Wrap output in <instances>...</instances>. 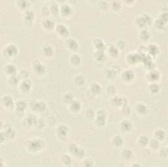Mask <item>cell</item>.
I'll return each instance as SVG.
<instances>
[{"label":"cell","instance_id":"obj_1","mask_svg":"<svg viewBox=\"0 0 168 167\" xmlns=\"http://www.w3.org/2000/svg\"><path fill=\"white\" fill-rule=\"evenodd\" d=\"M45 143L43 140L40 138H33L28 141L27 144V148L28 150L32 152H37L40 151L45 147Z\"/></svg>","mask_w":168,"mask_h":167},{"label":"cell","instance_id":"obj_2","mask_svg":"<svg viewBox=\"0 0 168 167\" xmlns=\"http://www.w3.org/2000/svg\"><path fill=\"white\" fill-rule=\"evenodd\" d=\"M68 151L70 153L74 155L77 157L81 158L85 155V151L81 147L78 146V145L75 143H72L68 146Z\"/></svg>","mask_w":168,"mask_h":167},{"label":"cell","instance_id":"obj_3","mask_svg":"<svg viewBox=\"0 0 168 167\" xmlns=\"http://www.w3.org/2000/svg\"><path fill=\"white\" fill-rule=\"evenodd\" d=\"M30 108L34 111L37 112H42L45 110L47 105L45 102L43 101H37V100H32L30 102Z\"/></svg>","mask_w":168,"mask_h":167},{"label":"cell","instance_id":"obj_4","mask_svg":"<svg viewBox=\"0 0 168 167\" xmlns=\"http://www.w3.org/2000/svg\"><path fill=\"white\" fill-rule=\"evenodd\" d=\"M152 23V18L149 15H143L136 19V24L139 28H144L147 25H150Z\"/></svg>","mask_w":168,"mask_h":167},{"label":"cell","instance_id":"obj_5","mask_svg":"<svg viewBox=\"0 0 168 167\" xmlns=\"http://www.w3.org/2000/svg\"><path fill=\"white\" fill-rule=\"evenodd\" d=\"M95 123L99 127H103L107 121V113L103 109H100L97 112L95 115Z\"/></svg>","mask_w":168,"mask_h":167},{"label":"cell","instance_id":"obj_6","mask_svg":"<svg viewBox=\"0 0 168 167\" xmlns=\"http://www.w3.org/2000/svg\"><path fill=\"white\" fill-rule=\"evenodd\" d=\"M18 48L17 45L14 44H9L5 47L4 49V52H5V55L8 57H14L18 53Z\"/></svg>","mask_w":168,"mask_h":167},{"label":"cell","instance_id":"obj_7","mask_svg":"<svg viewBox=\"0 0 168 167\" xmlns=\"http://www.w3.org/2000/svg\"><path fill=\"white\" fill-rule=\"evenodd\" d=\"M33 68H34L35 72L38 75H43L45 73L46 69L45 66L41 62L38 60H36L33 62Z\"/></svg>","mask_w":168,"mask_h":167},{"label":"cell","instance_id":"obj_8","mask_svg":"<svg viewBox=\"0 0 168 167\" xmlns=\"http://www.w3.org/2000/svg\"><path fill=\"white\" fill-rule=\"evenodd\" d=\"M56 31L61 37H66L69 36V30L66 25L63 24H59L56 26Z\"/></svg>","mask_w":168,"mask_h":167},{"label":"cell","instance_id":"obj_9","mask_svg":"<svg viewBox=\"0 0 168 167\" xmlns=\"http://www.w3.org/2000/svg\"><path fill=\"white\" fill-rule=\"evenodd\" d=\"M28 104L24 100H19L15 104V109H16L17 113H24L25 109L27 108Z\"/></svg>","mask_w":168,"mask_h":167},{"label":"cell","instance_id":"obj_10","mask_svg":"<svg viewBox=\"0 0 168 167\" xmlns=\"http://www.w3.org/2000/svg\"><path fill=\"white\" fill-rule=\"evenodd\" d=\"M133 125L132 122L129 119H124L120 123V127L121 131L126 133V132H129L132 130Z\"/></svg>","mask_w":168,"mask_h":167},{"label":"cell","instance_id":"obj_11","mask_svg":"<svg viewBox=\"0 0 168 167\" xmlns=\"http://www.w3.org/2000/svg\"><path fill=\"white\" fill-rule=\"evenodd\" d=\"M31 88H32V82L28 79L23 80L20 84V89L24 93H29Z\"/></svg>","mask_w":168,"mask_h":167},{"label":"cell","instance_id":"obj_12","mask_svg":"<svg viewBox=\"0 0 168 167\" xmlns=\"http://www.w3.org/2000/svg\"><path fill=\"white\" fill-rule=\"evenodd\" d=\"M68 127L66 125H59L57 129V135L60 138H66L67 137L68 134Z\"/></svg>","mask_w":168,"mask_h":167},{"label":"cell","instance_id":"obj_13","mask_svg":"<svg viewBox=\"0 0 168 167\" xmlns=\"http://www.w3.org/2000/svg\"><path fill=\"white\" fill-rule=\"evenodd\" d=\"M37 118L34 114H29L27 117H26L23 121V124L26 126L31 127L32 125H36Z\"/></svg>","mask_w":168,"mask_h":167},{"label":"cell","instance_id":"obj_14","mask_svg":"<svg viewBox=\"0 0 168 167\" xmlns=\"http://www.w3.org/2000/svg\"><path fill=\"white\" fill-rule=\"evenodd\" d=\"M121 78H122V80L126 82H130L134 80L135 73L131 70H125L121 74Z\"/></svg>","mask_w":168,"mask_h":167},{"label":"cell","instance_id":"obj_15","mask_svg":"<svg viewBox=\"0 0 168 167\" xmlns=\"http://www.w3.org/2000/svg\"><path fill=\"white\" fill-rule=\"evenodd\" d=\"M4 70L5 73L7 75H9L10 76H15V75H17V67L13 64H7L4 68Z\"/></svg>","mask_w":168,"mask_h":167},{"label":"cell","instance_id":"obj_16","mask_svg":"<svg viewBox=\"0 0 168 167\" xmlns=\"http://www.w3.org/2000/svg\"><path fill=\"white\" fill-rule=\"evenodd\" d=\"M1 102L6 107H11L14 105V101L13 98L9 95H5L1 98Z\"/></svg>","mask_w":168,"mask_h":167},{"label":"cell","instance_id":"obj_17","mask_svg":"<svg viewBox=\"0 0 168 167\" xmlns=\"http://www.w3.org/2000/svg\"><path fill=\"white\" fill-rule=\"evenodd\" d=\"M66 43V46H67L68 49L71 50H73V51H75V50H76L78 49L79 45L76 39L73 38H70L67 39Z\"/></svg>","mask_w":168,"mask_h":167},{"label":"cell","instance_id":"obj_18","mask_svg":"<svg viewBox=\"0 0 168 167\" xmlns=\"http://www.w3.org/2000/svg\"><path fill=\"white\" fill-rule=\"evenodd\" d=\"M69 108L72 112H78L81 108V104L79 100H74L69 104Z\"/></svg>","mask_w":168,"mask_h":167},{"label":"cell","instance_id":"obj_19","mask_svg":"<svg viewBox=\"0 0 168 167\" xmlns=\"http://www.w3.org/2000/svg\"><path fill=\"white\" fill-rule=\"evenodd\" d=\"M147 78L150 81L154 82L157 80H158L160 78V72L157 70H152L147 75Z\"/></svg>","mask_w":168,"mask_h":167},{"label":"cell","instance_id":"obj_20","mask_svg":"<svg viewBox=\"0 0 168 167\" xmlns=\"http://www.w3.org/2000/svg\"><path fill=\"white\" fill-rule=\"evenodd\" d=\"M127 62L130 64H136L141 60V56L135 53H131L127 56Z\"/></svg>","mask_w":168,"mask_h":167},{"label":"cell","instance_id":"obj_21","mask_svg":"<svg viewBox=\"0 0 168 167\" xmlns=\"http://www.w3.org/2000/svg\"><path fill=\"white\" fill-rule=\"evenodd\" d=\"M60 11L62 14L65 15V16H69L72 12V9L69 5L65 3L61 5Z\"/></svg>","mask_w":168,"mask_h":167},{"label":"cell","instance_id":"obj_22","mask_svg":"<svg viewBox=\"0 0 168 167\" xmlns=\"http://www.w3.org/2000/svg\"><path fill=\"white\" fill-rule=\"evenodd\" d=\"M136 111L141 115H145L148 112V107L145 104L139 103L136 105Z\"/></svg>","mask_w":168,"mask_h":167},{"label":"cell","instance_id":"obj_23","mask_svg":"<svg viewBox=\"0 0 168 167\" xmlns=\"http://www.w3.org/2000/svg\"><path fill=\"white\" fill-rule=\"evenodd\" d=\"M93 45L95 49L98 50H104L106 47L105 44L104 43L103 41L99 38L95 39L93 41Z\"/></svg>","mask_w":168,"mask_h":167},{"label":"cell","instance_id":"obj_24","mask_svg":"<svg viewBox=\"0 0 168 167\" xmlns=\"http://www.w3.org/2000/svg\"><path fill=\"white\" fill-rule=\"evenodd\" d=\"M90 91L93 94H98L101 92V86L97 83H92L90 87Z\"/></svg>","mask_w":168,"mask_h":167},{"label":"cell","instance_id":"obj_25","mask_svg":"<svg viewBox=\"0 0 168 167\" xmlns=\"http://www.w3.org/2000/svg\"><path fill=\"white\" fill-rule=\"evenodd\" d=\"M147 50L149 52V53L151 54V55H156L159 52L158 47L155 44H150L147 47Z\"/></svg>","mask_w":168,"mask_h":167},{"label":"cell","instance_id":"obj_26","mask_svg":"<svg viewBox=\"0 0 168 167\" xmlns=\"http://www.w3.org/2000/svg\"><path fill=\"white\" fill-rule=\"evenodd\" d=\"M165 131L162 130V129H157V130L155 131L154 132V136H155V138L158 140H164V138H165Z\"/></svg>","mask_w":168,"mask_h":167},{"label":"cell","instance_id":"obj_27","mask_svg":"<svg viewBox=\"0 0 168 167\" xmlns=\"http://www.w3.org/2000/svg\"><path fill=\"white\" fill-rule=\"evenodd\" d=\"M81 56L78 54H74L70 56V62L74 66H78L81 63Z\"/></svg>","mask_w":168,"mask_h":167},{"label":"cell","instance_id":"obj_28","mask_svg":"<svg viewBox=\"0 0 168 167\" xmlns=\"http://www.w3.org/2000/svg\"><path fill=\"white\" fill-rule=\"evenodd\" d=\"M139 36H140V38L144 41L149 40L150 37V33L149 30L145 29V28H143L142 30L140 32V34H139Z\"/></svg>","mask_w":168,"mask_h":167},{"label":"cell","instance_id":"obj_29","mask_svg":"<svg viewBox=\"0 0 168 167\" xmlns=\"http://www.w3.org/2000/svg\"><path fill=\"white\" fill-rule=\"evenodd\" d=\"M74 82L78 86H82L85 83V78L82 75H78L75 77Z\"/></svg>","mask_w":168,"mask_h":167},{"label":"cell","instance_id":"obj_30","mask_svg":"<svg viewBox=\"0 0 168 167\" xmlns=\"http://www.w3.org/2000/svg\"><path fill=\"white\" fill-rule=\"evenodd\" d=\"M43 27L47 30H51L54 28L55 23L54 22L51 21V20L46 19L43 20Z\"/></svg>","mask_w":168,"mask_h":167},{"label":"cell","instance_id":"obj_31","mask_svg":"<svg viewBox=\"0 0 168 167\" xmlns=\"http://www.w3.org/2000/svg\"><path fill=\"white\" fill-rule=\"evenodd\" d=\"M105 54L104 52V50H97L94 53V58L97 61H103L105 58Z\"/></svg>","mask_w":168,"mask_h":167},{"label":"cell","instance_id":"obj_32","mask_svg":"<svg viewBox=\"0 0 168 167\" xmlns=\"http://www.w3.org/2000/svg\"><path fill=\"white\" fill-rule=\"evenodd\" d=\"M138 143L140 146L145 147L149 144V138L146 135L141 136L138 139Z\"/></svg>","mask_w":168,"mask_h":167},{"label":"cell","instance_id":"obj_33","mask_svg":"<svg viewBox=\"0 0 168 167\" xmlns=\"http://www.w3.org/2000/svg\"><path fill=\"white\" fill-rule=\"evenodd\" d=\"M5 135L6 136L7 138H9V139H13L15 138V135H16V133L14 129L11 127H8L5 129V132H4Z\"/></svg>","mask_w":168,"mask_h":167},{"label":"cell","instance_id":"obj_34","mask_svg":"<svg viewBox=\"0 0 168 167\" xmlns=\"http://www.w3.org/2000/svg\"><path fill=\"white\" fill-rule=\"evenodd\" d=\"M121 155H122V157L125 159H131L133 156V151L130 149H124L122 151Z\"/></svg>","mask_w":168,"mask_h":167},{"label":"cell","instance_id":"obj_35","mask_svg":"<svg viewBox=\"0 0 168 167\" xmlns=\"http://www.w3.org/2000/svg\"><path fill=\"white\" fill-rule=\"evenodd\" d=\"M34 13L32 11H27L26 12L25 15H24V20H25V21L27 22V23L29 22V23H32L33 20H34Z\"/></svg>","mask_w":168,"mask_h":167},{"label":"cell","instance_id":"obj_36","mask_svg":"<svg viewBox=\"0 0 168 167\" xmlns=\"http://www.w3.org/2000/svg\"><path fill=\"white\" fill-rule=\"evenodd\" d=\"M149 89L152 93L156 94L158 93L159 91H160V86H159L156 83L152 82L149 85Z\"/></svg>","mask_w":168,"mask_h":167},{"label":"cell","instance_id":"obj_37","mask_svg":"<svg viewBox=\"0 0 168 167\" xmlns=\"http://www.w3.org/2000/svg\"><path fill=\"white\" fill-rule=\"evenodd\" d=\"M74 100V96L72 93H66L63 96V100L66 104H69L70 102Z\"/></svg>","mask_w":168,"mask_h":167},{"label":"cell","instance_id":"obj_38","mask_svg":"<svg viewBox=\"0 0 168 167\" xmlns=\"http://www.w3.org/2000/svg\"><path fill=\"white\" fill-rule=\"evenodd\" d=\"M112 143H113V144L116 147H120L121 146H122L123 143V138L120 136H115L114 137L112 138Z\"/></svg>","mask_w":168,"mask_h":167},{"label":"cell","instance_id":"obj_39","mask_svg":"<svg viewBox=\"0 0 168 167\" xmlns=\"http://www.w3.org/2000/svg\"><path fill=\"white\" fill-rule=\"evenodd\" d=\"M20 80H21V78H20L19 76L15 75V76H10L9 79V83L11 85L15 86V85H17L20 82Z\"/></svg>","mask_w":168,"mask_h":167},{"label":"cell","instance_id":"obj_40","mask_svg":"<svg viewBox=\"0 0 168 167\" xmlns=\"http://www.w3.org/2000/svg\"><path fill=\"white\" fill-rule=\"evenodd\" d=\"M61 162L65 165H70L72 163V159L70 155L67 154H64L61 156Z\"/></svg>","mask_w":168,"mask_h":167},{"label":"cell","instance_id":"obj_41","mask_svg":"<svg viewBox=\"0 0 168 167\" xmlns=\"http://www.w3.org/2000/svg\"><path fill=\"white\" fill-rule=\"evenodd\" d=\"M108 52H109L110 55H111L113 57H116L118 55L119 50L116 46L111 45L110 46L109 49H108Z\"/></svg>","mask_w":168,"mask_h":167},{"label":"cell","instance_id":"obj_42","mask_svg":"<svg viewBox=\"0 0 168 167\" xmlns=\"http://www.w3.org/2000/svg\"><path fill=\"white\" fill-rule=\"evenodd\" d=\"M43 52L47 56H51L53 54V49L50 45H46L43 48Z\"/></svg>","mask_w":168,"mask_h":167},{"label":"cell","instance_id":"obj_43","mask_svg":"<svg viewBox=\"0 0 168 167\" xmlns=\"http://www.w3.org/2000/svg\"><path fill=\"white\" fill-rule=\"evenodd\" d=\"M19 6L20 7L23 9H28V8L29 7L30 5V2L28 1H26V0H23V1H19L17 2Z\"/></svg>","mask_w":168,"mask_h":167},{"label":"cell","instance_id":"obj_44","mask_svg":"<svg viewBox=\"0 0 168 167\" xmlns=\"http://www.w3.org/2000/svg\"><path fill=\"white\" fill-rule=\"evenodd\" d=\"M149 144L151 148L156 149L160 147V142L157 139H152L151 140H149Z\"/></svg>","mask_w":168,"mask_h":167},{"label":"cell","instance_id":"obj_45","mask_svg":"<svg viewBox=\"0 0 168 167\" xmlns=\"http://www.w3.org/2000/svg\"><path fill=\"white\" fill-rule=\"evenodd\" d=\"M49 9L51 11V12L53 15H57L59 12V6L57 3H53L51 4Z\"/></svg>","mask_w":168,"mask_h":167},{"label":"cell","instance_id":"obj_46","mask_svg":"<svg viewBox=\"0 0 168 167\" xmlns=\"http://www.w3.org/2000/svg\"><path fill=\"white\" fill-rule=\"evenodd\" d=\"M165 22L163 21L161 19H157L156 21L154 22V25H155L156 27L158 29H162V28L164 27L165 25Z\"/></svg>","mask_w":168,"mask_h":167},{"label":"cell","instance_id":"obj_47","mask_svg":"<svg viewBox=\"0 0 168 167\" xmlns=\"http://www.w3.org/2000/svg\"><path fill=\"white\" fill-rule=\"evenodd\" d=\"M85 115L89 119H93L95 117V111L93 109H88L85 112Z\"/></svg>","mask_w":168,"mask_h":167},{"label":"cell","instance_id":"obj_48","mask_svg":"<svg viewBox=\"0 0 168 167\" xmlns=\"http://www.w3.org/2000/svg\"><path fill=\"white\" fill-rule=\"evenodd\" d=\"M19 76L20 78L23 79V80H26V79H28V76H29V73H28L27 70H23L20 72Z\"/></svg>","mask_w":168,"mask_h":167},{"label":"cell","instance_id":"obj_49","mask_svg":"<svg viewBox=\"0 0 168 167\" xmlns=\"http://www.w3.org/2000/svg\"><path fill=\"white\" fill-rule=\"evenodd\" d=\"M107 92L108 94H110V95H113L115 93H116V87H115L114 85H108L107 88Z\"/></svg>","mask_w":168,"mask_h":167},{"label":"cell","instance_id":"obj_50","mask_svg":"<svg viewBox=\"0 0 168 167\" xmlns=\"http://www.w3.org/2000/svg\"><path fill=\"white\" fill-rule=\"evenodd\" d=\"M107 76L108 78L113 79L116 76V72L112 69L108 70L107 72Z\"/></svg>","mask_w":168,"mask_h":167},{"label":"cell","instance_id":"obj_51","mask_svg":"<svg viewBox=\"0 0 168 167\" xmlns=\"http://www.w3.org/2000/svg\"><path fill=\"white\" fill-rule=\"evenodd\" d=\"M112 7L115 11H118L121 8V4L120 1H114L112 3Z\"/></svg>","mask_w":168,"mask_h":167},{"label":"cell","instance_id":"obj_52","mask_svg":"<svg viewBox=\"0 0 168 167\" xmlns=\"http://www.w3.org/2000/svg\"><path fill=\"white\" fill-rule=\"evenodd\" d=\"M36 126L37 127V128H39V129H41L43 128L44 127V125H45V121H44V120L43 119H37V121L36 123Z\"/></svg>","mask_w":168,"mask_h":167},{"label":"cell","instance_id":"obj_53","mask_svg":"<svg viewBox=\"0 0 168 167\" xmlns=\"http://www.w3.org/2000/svg\"><path fill=\"white\" fill-rule=\"evenodd\" d=\"M122 112L124 114H125V115H129V114L131 113V109H130L129 105H127V104L123 105Z\"/></svg>","mask_w":168,"mask_h":167},{"label":"cell","instance_id":"obj_54","mask_svg":"<svg viewBox=\"0 0 168 167\" xmlns=\"http://www.w3.org/2000/svg\"><path fill=\"white\" fill-rule=\"evenodd\" d=\"M83 165L86 166H93V161L91 159H86L83 161Z\"/></svg>","mask_w":168,"mask_h":167},{"label":"cell","instance_id":"obj_55","mask_svg":"<svg viewBox=\"0 0 168 167\" xmlns=\"http://www.w3.org/2000/svg\"><path fill=\"white\" fill-rule=\"evenodd\" d=\"M125 45V44L124 41H122V40H120V41H118V42H117L116 47H117V48H118V49H124Z\"/></svg>","mask_w":168,"mask_h":167},{"label":"cell","instance_id":"obj_56","mask_svg":"<svg viewBox=\"0 0 168 167\" xmlns=\"http://www.w3.org/2000/svg\"><path fill=\"white\" fill-rule=\"evenodd\" d=\"M163 153H164L165 157H167V148H162V149L160 150V154L161 156H162V157H163Z\"/></svg>","mask_w":168,"mask_h":167},{"label":"cell","instance_id":"obj_57","mask_svg":"<svg viewBox=\"0 0 168 167\" xmlns=\"http://www.w3.org/2000/svg\"><path fill=\"white\" fill-rule=\"evenodd\" d=\"M160 19H162L163 21L165 22V23H166L167 21V13L166 12L163 13L161 15V17H160Z\"/></svg>","mask_w":168,"mask_h":167},{"label":"cell","instance_id":"obj_58","mask_svg":"<svg viewBox=\"0 0 168 167\" xmlns=\"http://www.w3.org/2000/svg\"><path fill=\"white\" fill-rule=\"evenodd\" d=\"M103 2V5L101 3V5H100V7H103V9L104 10V9H107V8L108 7V4H107V2H105V1H102Z\"/></svg>","mask_w":168,"mask_h":167}]
</instances>
